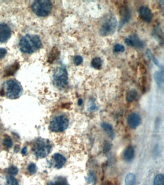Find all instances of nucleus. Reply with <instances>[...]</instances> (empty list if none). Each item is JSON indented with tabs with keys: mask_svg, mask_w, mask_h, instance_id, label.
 Returning a JSON list of instances; mask_svg holds the SVG:
<instances>
[{
	"mask_svg": "<svg viewBox=\"0 0 164 185\" xmlns=\"http://www.w3.org/2000/svg\"><path fill=\"white\" fill-rule=\"evenodd\" d=\"M19 46L23 53L31 54L42 47V43L39 36L27 34L21 38Z\"/></svg>",
	"mask_w": 164,
	"mask_h": 185,
	"instance_id": "1",
	"label": "nucleus"
},
{
	"mask_svg": "<svg viewBox=\"0 0 164 185\" xmlns=\"http://www.w3.org/2000/svg\"><path fill=\"white\" fill-rule=\"evenodd\" d=\"M52 147L49 140L37 139L34 143L32 151L38 159L44 158L51 152Z\"/></svg>",
	"mask_w": 164,
	"mask_h": 185,
	"instance_id": "2",
	"label": "nucleus"
},
{
	"mask_svg": "<svg viewBox=\"0 0 164 185\" xmlns=\"http://www.w3.org/2000/svg\"><path fill=\"white\" fill-rule=\"evenodd\" d=\"M21 92L22 88L20 83L16 80H9L4 83L1 94H4L9 99H16L20 97Z\"/></svg>",
	"mask_w": 164,
	"mask_h": 185,
	"instance_id": "3",
	"label": "nucleus"
},
{
	"mask_svg": "<svg viewBox=\"0 0 164 185\" xmlns=\"http://www.w3.org/2000/svg\"><path fill=\"white\" fill-rule=\"evenodd\" d=\"M53 4L50 1L42 0L34 1L32 5L33 13L39 16H46L51 12Z\"/></svg>",
	"mask_w": 164,
	"mask_h": 185,
	"instance_id": "4",
	"label": "nucleus"
},
{
	"mask_svg": "<svg viewBox=\"0 0 164 185\" xmlns=\"http://www.w3.org/2000/svg\"><path fill=\"white\" fill-rule=\"evenodd\" d=\"M69 124V119L63 115L57 116L51 121L49 130L53 132H62L67 129Z\"/></svg>",
	"mask_w": 164,
	"mask_h": 185,
	"instance_id": "5",
	"label": "nucleus"
},
{
	"mask_svg": "<svg viewBox=\"0 0 164 185\" xmlns=\"http://www.w3.org/2000/svg\"><path fill=\"white\" fill-rule=\"evenodd\" d=\"M54 80L55 85L59 88H64L67 85L68 74L66 67H61L55 70L54 74Z\"/></svg>",
	"mask_w": 164,
	"mask_h": 185,
	"instance_id": "6",
	"label": "nucleus"
},
{
	"mask_svg": "<svg viewBox=\"0 0 164 185\" xmlns=\"http://www.w3.org/2000/svg\"><path fill=\"white\" fill-rule=\"evenodd\" d=\"M117 20L115 16H111L102 24L100 29V34L102 36L113 34L117 27Z\"/></svg>",
	"mask_w": 164,
	"mask_h": 185,
	"instance_id": "7",
	"label": "nucleus"
},
{
	"mask_svg": "<svg viewBox=\"0 0 164 185\" xmlns=\"http://www.w3.org/2000/svg\"><path fill=\"white\" fill-rule=\"evenodd\" d=\"M11 36L10 27L4 23L0 24V43H5Z\"/></svg>",
	"mask_w": 164,
	"mask_h": 185,
	"instance_id": "8",
	"label": "nucleus"
},
{
	"mask_svg": "<svg viewBox=\"0 0 164 185\" xmlns=\"http://www.w3.org/2000/svg\"><path fill=\"white\" fill-rule=\"evenodd\" d=\"M53 165L54 167L59 169L62 168L66 163V159L64 156L59 154L55 153L52 156Z\"/></svg>",
	"mask_w": 164,
	"mask_h": 185,
	"instance_id": "9",
	"label": "nucleus"
},
{
	"mask_svg": "<svg viewBox=\"0 0 164 185\" xmlns=\"http://www.w3.org/2000/svg\"><path fill=\"white\" fill-rule=\"evenodd\" d=\"M141 119L140 116L135 113L130 114L127 118L128 125L132 129L137 127L141 123Z\"/></svg>",
	"mask_w": 164,
	"mask_h": 185,
	"instance_id": "10",
	"label": "nucleus"
},
{
	"mask_svg": "<svg viewBox=\"0 0 164 185\" xmlns=\"http://www.w3.org/2000/svg\"><path fill=\"white\" fill-rule=\"evenodd\" d=\"M139 14L142 19L145 21L150 22L153 18V13L149 8L147 6H141L139 9Z\"/></svg>",
	"mask_w": 164,
	"mask_h": 185,
	"instance_id": "11",
	"label": "nucleus"
},
{
	"mask_svg": "<svg viewBox=\"0 0 164 185\" xmlns=\"http://www.w3.org/2000/svg\"><path fill=\"white\" fill-rule=\"evenodd\" d=\"M20 65L18 62H15L14 63L8 67L4 71V76H13L16 71L19 69Z\"/></svg>",
	"mask_w": 164,
	"mask_h": 185,
	"instance_id": "12",
	"label": "nucleus"
},
{
	"mask_svg": "<svg viewBox=\"0 0 164 185\" xmlns=\"http://www.w3.org/2000/svg\"><path fill=\"white\" fill-rule=\"evenodd\" d=\"M134 155V149L131 146H130L125 150L123 154V158L127 162H130L133 159Z\"/></svg>",
	"mask_w": 164,
	"mask_h": 185,
	"instance_id": "13",
	"label": "nucleus"
},
{
	"mask_svg": "<svg viewBox=\"0 0 164 185\" xmlns=\"http://www.w3.org/2000/svg\"><path fill=\"white\" fill-rule=\"evenodd\" d=\"M121 19L120 23V27L129 21L130 19V12L127 8H125L121 11Z\"/></svg>",
	"mask_w": 164,
	"mask_h": 185,
	"instance_id": "14",
	"label": "nucleus"
},
{
	"mask_svg": "<svg viewBox=\"0 0 164 185\" xmlns=\"http://www.w3.org/2000/svg\"><path fill=\"white\" fill-rule=\"evenodd\" d=\"M59 52L57 47H54L49 54L48 56V62L50 63L54 62L59 56Z\"/></svg>",
	"mask_w": 164,
	"mask_h": 185,
	"instance_id": "15",
	"label": "nucleus"
},
{
	"mask_svg": "<svg viewBox=\"0 0 164 185\" xmlns=\"http://www.w3.org/2000/svg\"><path fill=\"white\" fill-rule=\"evenodd\" d=\"M48 185H69L66 178L63 177H58L49 182Z\"/></svg>",
	"mask_w": 164,
	"mask_h": 185,
	"instance_id": "16",
	"label": "nucleus"
},
{
	"mask_svg": "<svg viewBox=\"0 0 164 185\" xmlns=\"http://www.w3.org/2000/svg\"><path fill=\"white\" fill-rule=\"evenodd\" d=\"M137 92L134 89H132L127 92L126 96V100L127 102H131L134 100L137 97Z\"/></svg>",
	"mask_w": 164,
	"mask_h": 185,
	"instance_id": "17",
	"label": "nucleus"
},
{
	"mask_svg": "<svg viewBox=\"0 0 164 185\" xmlns=\"http://www.w3.org/2000/svg\"><path fill=\"white\" fill-rule=\"evenodd\" d=\"M103 129L110 136L113 138L114 136V130L111 125L106 123H103L101 124Z\"/></svg>",
	"mask_w": 164,
	"mask_h": 185,
	"instance_id": "18",
	"label": "nucleus"
},
{
	"mask_svg": "<svg viewBox=\"0 0 164 185\" xmlns=\"http://www.w3.org/2000/svg\"><path fill=\"white\" fill-rule=\"evenodd\" d=\"M136 178L134 175L132 173H130L127 175L125 178V185H134Z\"/></svg>",
	"mask_w": 164,
	"mask_h": 185,
	"instance_id": "19",
	"label": "nucleus"
},
{
	"mask_svg": "<svg viewBox=\"0 0 164 185\" xmlns=\"http://www.w3.org/2000/svg\"><path fill=\"white\" fill-rule=\"evenodd\" d=\"M102 63H103V61H102V59L98 57L94 58L91 62L92 67L94 69H97V70L100 69L101 67H102Z\"/></svg>",
	"mask_w": 164,
	"mask_h": 185,
	"instance_id": "20",
	"label": "nucleus"
},
{
	"mask_svg": "<svg viewBox=\"0 0 164 185\" xmlns=\"http://www.w3.org/2000/svg\"><path fill=\"white\" fill-rule=\"evenodd\" d=\"M6 185H19V181L12 175H9L6 178Z\"/></svg>",
	"mask_w": 164,
	"mask_h": 185,
	"instance_id": "21",
	"label": "nucleus"
},
{
	"mask_svg": "<svg viewBox=\"0 0 164 185\" xmlns=\"http://www.w3.org/2000/svg\"><path fill=\"white\" fill-rule=\"evenodd\" d=\"M131 39L132 40V42L133 43L134 46H136L138 48H142L143 46V43L140 39L138 38L137 36L136 35H134L132 36L131 37Z\"/></svg>",
	"mask_w": 164,
	"mask_h": 185,
	"instance_id": "22",
	"label": "nucleus"
},
{
	"mask_svg": "<svg viewBox=\"0 0 164 185\" xmlns=\"http://www.w3.org/2000/svg\"><path fill=\"white\" fill-rule=\"evenodd\" d=\"M154 79L157 85L161 86L163 82V75L159 72H156L154 74Z\"/></svg>",
	"mask_w": 164,
	"mask_h": 185,
	"instance_id": "23",
	"label": "nucleus"
},
{
	"mask_svg": "<svg viewBox=\"0 0 164 185\" xmlns=\"http://www.w3.org/2000/svg\"><path fill=\"white\" fill-rule=\"evenodd\" d=\"M27 170L28 171V173L30 174L34 175L37 172V166L34 163H30L27 167Z\"/></svg>",
	"mask_w": 164,
	"mask_h": 185,
	"instance_id": "24",
	"label": "nucleus"
},
{
	"mask_svg": "<svg viewBox=\"0 0 164 185\" xmlns=\"http://www.w3.org/2000/svg\"><path fill=\"white\" fill-rule=\"evenodd\" d=\"M154 185H164V177L162 175H157L154 178Z\"/></svg>",
	"mask_w": 164,
	"mask_h": 185,
	"instance_id": "25",
	"label": "nucleus"
},
{
	"mask_svg": "<svg viewBox=\"0 0 164 185\" xmlns=\"http://www.w3.org/2000/svg\"><path fill=\"white\" fill-rule=\"evenodd\" d=\"M3 143L4 146L8 148H11L13 145L12 140L9 136H6L4 139Z\"/></svg>",
	"mask_w": 164,
	"mask_h": 185,
	"instance_id": "26",
	"label": "nucleus"
},
{
	"mask_svg": "<svg viewBox=\"0 0 164 185\" xmlns=\"http://www.w3.org/2000/svg\"><path fill=\"white\" fill-rule=\"evenodd\" d=\"M18 172H19L18 168L15 166H11L7 170V172L8 173L9 175L12 176L17 175Z\"/></svg>",
	"mask_w": 164,
	"mask_h": 185,
	"instance_id": "27",
	"label": "nucleus"
},
{
	"mask_svg": "<svg viewBox=\"0 0 164 185\" xmlns=\"http://www.w3.org/2000/svg\"><path fill=\"white\" fill-rule=\"evenodd\" d=\"M146 55H147V56H148V58H150L151 60L153 61V62L154 63V64H156L157 66H159V63L158 62V61L156 59L155 57L152 54V52H151V51L150 50H147L146 51Z\"/></svg>",
	"mask_w": 164,
	"mask_h": 185,
	"instance_id": "28",
	"label": "nucleus"
},
{
	"mask_svg": "<svg viewBox=\"0 0 164 185\" xmlns=\"http://www.w3.org/2000/svg\"><path fill=\"white\" fill-rule=\"evenodd\" d=\"M73 62L74 64L77 66L81 65L83 62V58L80 55H76L75 58H74Z\"/></svg>",
	"mask_w": 164,
	"mask_h": 185,
	"instance_id": "29",
	"label": "nucleus"
},
{
	"mask_svg": "<svg viewBox=\"0 0 164 185\" xmlns=\"http://www.w3.org/2000/svg\"><path fill=\"white\" fill-rule=\"evenodd\" d=\"M114 51L116 52H123L125 51L124 46L120 44H116L114 46Z\"/></svg>",
	"mask_w": 164,
	"mask_h": 185,
	"instance_id": "30",
	"label": "nucleus"
},
{
	"mask_svg": "<svg viewBox=\"0 0 164 185\" xmlns=\"http://www.w3.org/2000/svg\"><path fill=\"white\" fill-rule=\"evenodd\" d=\"M7 54V50L4 48H0V59H3Z\"/></svg>",
	"mask_w": 164,
	"mask_h": 185,
	"instance_id": "31",
	"label": "nucleus"
},
{
	"mask_svg": "<svg viewBox=\"0 0 164 185\" xmlns=\"http://www.w3.org/2000/svg\"><path fill=\"white\" fill-rule=\"evenodd\" d=\"M125 43L127 46H134L133 43L130 38H126L125 39Z\"/></svg>",
	"mask_w": 164,
	"mask_h": 185,
	"instance_id": "32",
	"label": "nucleus"
},
{
	"mask_svg": "<svg viewBox=\"0 0 164 185\" xmlns=\"http://www.w3.org/2000/svg\"><path fill=\"white\" fill-rule=\"evenodd\" d=\"M88 179L89 181L91 182V183H92L95 182V177L93 174L90 175L88 178Z\"/></svg>",
	"mask_w": 164,
	"mask_h": 185,
	"instance_id": "33",
	"label": "nucleus"
},
{
	"mask_svg": "<svg viewBox=\"0 0 164 185\" xmlns=\"http://www.w3.org/2000/svg\"><path fill=\"white\" fill-rule=\"evenodd\" d=\"M110 145L109 143H106L105 145H104V152H108V151H109V150H110Z\"/></svg>",
	"mask_w": 164,
	"mask_h": 185,
	"instance_id": "34",
	"label": "nucleus"
},
{
	"mask_svg": "<svg viewBox=\"0 0 164 185\" xmlns=\"http://www.w3.org/2000/svg\"><path fill=\"white\" fill-rule=\"evenodd\" d=\"M27 153V148L26 147H25L22 151H21V153L24 155H26Z\"/></svg>",
	"mask_w": 164,
	"mask_h": 185,
	"instance_id": "35",
	"label": "nucleus"
},
{
	"mask_svg": "<svg viewBox=\"0 0 164 185\" xmlns=\"http://www.w3.org/2000/svg\"><path fill=\"white\" fill-rule=\"evenodd\" d=\"M82 103H83V101H82V99H79L78 100V105H81L82 104Z\"/></svg>",
	"mask_w": 164,
	"mask_h": 185,
	"instance_id": "36",
	"label": "nucleus"
}]
</instances>
